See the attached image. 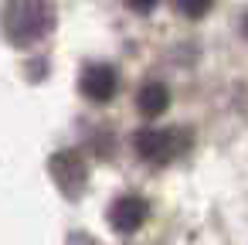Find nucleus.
Masks as SVG:
<instances>
[{"instance_id":"nucleus-1","label":"nucleus","mask_w":248,"mask_h":245,"mask_svg":"<svg viewBox=\"0 0 248 245\" xmlns=\"http://www.w3.org/2000/svg\"><path fill=\"white\" fill-rule=\"evenodd\" d=\"M51 31L48 0H7L4 4V34L14 45H34Z\"/></svg>"},{"instance_id":"nucleus-2","label":"nucleus","mask_w":248,"mask_h":245,"mask_svg":"<svg viewBox=\"0 0 248 245\" xmlns=\"http://www.w3.org/2000/svg\"><path fill=\"white\" fill-rule=\"evenodd\" d=\"M78 85H82V92L92 99V102H109L112 96H116V89H119V75H116V68L112 65H89L85 72H82V79H78Z\"/></svg>"},{"instance_id":"nucleus-3","label":"nucleus","mask_w":248,"mask_h":245,"mask_svg":"<svg viewBox=\"0 0 248 245\" xmlns=\"http://www.w3.org/2000/svg\"><path fill=\"white\" fill-rule=\"evenodd\" d=\"M136 153L153 163H167L177 153V133L170 130H143L136 133Z\"/></svg>"},{"instance_id":"nucleus-4","label":"nucleus","mask_w":248,"mask_h":245,"mask_svg":"<svg viewBox=\"0 0 248 245\" xmlns=\"http://www.w3.org/2000/svg\"><path fill=\"white\" fill-rule=\"evenodd\" d=\"M143 218H146V204H143V197H136V194H123V197H116V204L109 208V221H112L116 231H136V228L143 225Z\"/></svg>"},{"instance_id":"nucleus-5","label":"nucleus","mask_w":248,"mask_h":245,"mask_svg":"<svg viewBox=\"0 0 248 245\" xmlns=\"http://www.w3.org/2000/svg\"><path fill=\"white\" fill-rule=\"evenodd\" d=\"M167 102H170V92H167V85H160V82L143 85L140 96H136V106H140V113H146V116H160V113L167 109Z\"/></svg>"},{"instance_id":"nucleus-6","label":"nucleus","mask_w":248,"mask_h":245,"mask_svg":"<svg viewBox=\"0 0 248 245\" xmlns=\"http://www.w3.org/2000/svg\"><path fill=\"white\" fill-rule=\"evenodd\" d=\"M173 4H177V11H180L184 17H204L214 0H173Z\"/></svg>"},{"instance_id":"nucleus-7","label":"nucleus","mask_w":248,"mask_h":245,"mask_svg":"<svg viewBox=\"0 0 248 245\" xmlns=\"http://www.w3.org/2000/svg\"><path fill=\"white\" fill-rule=\"evenodd\" d=\"M126 4H129L133 11H153V7H156V0H126Z\"/></svg>"}]
</instances>
